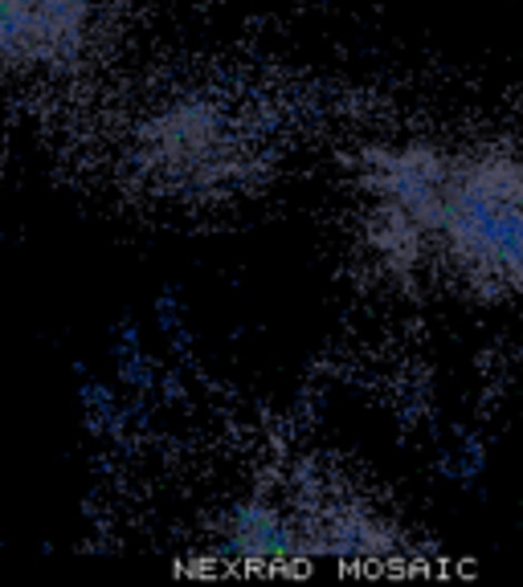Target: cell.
Segmentation results:
<instances>
[{
	"mask_svg": "<svg viewBox=\"0 0 523 587\" xmlns=\"http://www.w3.org/2000/svg\"><path fill=\"white\" fill-rule=\"evenodd\" d=\"M348 229L389 286L486 311L523 306V139L396 131L360 143Z\"/></svg>",
	"mask_w": 523,
	"mask_h": 587,
	"instance_id": "1",
	"label": "cell"
},
{
	"mask_svg": "<svg viewBox=\"0 0 523 587\" xmlns=\"http://www.w3.org/2000/svg\"><path fill=\"white\" fill-rule=\"evenodd\" d=\"M393 518L376 514L364 498L344 494H291L258 498L245 506L238 547L245 559H356L396 547Z\"/></svg>",
	"mask_w": 523,
	"mask_h": 587,
	"instance_id": "2",
	"label": "cell"
},
{
	"mask_svg": "<svg viewBox=\"0 0 523 587\" xmlns=\"http://www.w3.org/2000/svg\"><path fill=\"white\" fill-rule=\"evenodd\" d=\"M115 0H0V70H53L74 62L107 26Z\"/></svg>",
	"mask_w": 523,
	"mask_h": 587,
	"instance_id": "3",
	"label": "cell"
},
{
	"mask_svg": "<svg viewBox=\"0 0 523 587\" xmlns=\"http://www.w3.org/2000/svg\"><path fill=\"white\" fill-rule=\"evenodd\" d=\"M155 163L177 184L197 188L201 180L225 175L242 163V139L233 135L218 107H177L152 126Z\"/></svg>",
	"mask_w": 523,
	"mask_h": 587,
	"instance_id": "4",
	"label": "cell"
}]
</instances>
